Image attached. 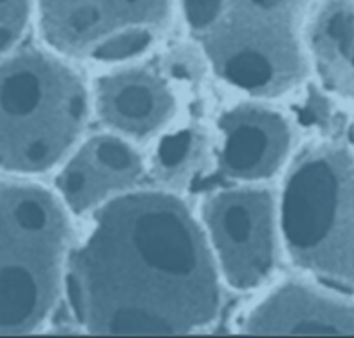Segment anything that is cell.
Returning <instances> with one entry per match:
<instances>
[{"label":"cell","instance_id":"obj_1","mask_svg":"<svg viewBox=\"0 0 354 338\" xmlns=\"http://www.w3.org/2000/svg\"><path fill=\"white\" fill-rule=\"evenodd\" d=\"M221 277L205 230L165 192L103 203L71 251L67 296L91 335H188L221 308Z\"/></svg>","mask_w":354,"mask_h":338},{"label":"cell","instance_id":"obj_2","mask_svg":"<svg viewBox=\"0 0 354 338\" xmlns=\"http://www.w3.org/2000/svg\"><path fill=\"white\" fill-rule=\"evenodd\" d=\"M313 0H179L212 71L252 96L289 93L306 78L302 29Z\"/></svg>","mask_w":354,"mask_h":338},{"label":"cell","instance_id":"obj_3","mask_svg":"<svg viewBox=\"0 0 354 338\" xmlns=\"http://www.w3.org/2000/svg\"><path fill=\"white\" fill-rule=\"evenodd\" d=\"M66 206L28 181L0 179V335L42 328L66 284Z\"/></svg>","mask_w":354,"mask_h":338},{"label":"cell","instance_id":"obj_4","mask_svg":"<svg viewBox=\"0 0 354 338\" xmlns=\"http://www.w3.org/2000/svg\"><path fill=\"white\" fill-rule=\"evenodd\" d=\"M87 112L82 80L56 56L35 49L2 56L0 170H51L76 145Z\"/></svg>","mask_w":354,"mask_h":338},{"label":"cell","instance_id":"obj_5","mask_svg":"<svg viewBox=\"0 0 354 338\" xmlns=\"http://www.w3.org/2000/svg\"><path fill=\"white\" fill-rule=\"evenodd\" d=\"M279 235L299 268L327 287L354 293V154L318 145L286 177Z\"/></svg>","mask_w":354,"mask_h":338},{"label":"cell","instance_id":"obj_6","mask_svg":"<svg viewBox=\"0 0 354 338\" xmlns=\"http://www.w3.org/2000/svg\"><path fill=\"white\" fill-rule=\"evenodd\" d=\"M176 0H33L38 28L55 51L120 62L145 53Z\"/></svg>","mask_w":354,"mask_h":338},{"label":"cell","instance_id":"obj_7","mask_svg":"<svg viewBox=\"0 0 354 338\" xmlns=\"http://www.w3.org/2000/svg\"><path fill=\"white\" fill-rule=\"evenodd\" d=\"M205 237L219 277L235 290H252L270 278L277 263L279 215L264 188H228L206 201Z\"/></svg>","mask_w":354,"mask_h":338},{"label":"cell","instance_id":"obj_8","mask_svg":"<svg viewBox=\"0 0 354 338\" xmlns=\"http://www.w3.org/2000/svg\"><path fill=\"white\" fill-rule=\"evenodd\" d=\"M248 335H354V293L286 284L241 324Z\"/></svg>","mask_w":354,"mask_h":338},{"label":"cell","instance_id":"obj_9","mask_svg":"<svg viewBox=\"0 0 354 338\" xmlns=\"http://www.w3.org/2000/svg\"><path fill=\"white\" fill-rule=\"evenodd\" d=\"M141 174L140 154L125 139L96 136L71 156L56 179V186L67 208L85 213L131 192Z\"/></svg>","mask_w":354,"mask_h":338},{"label":"cell","instance_id":"obj_10","mask_svg":"<svg viewBox=\"0 0 354 338\" xmlns=\"http://www.w3.org/2000/svg\"><path fill=\"white\" fill-rule=\"evenodd\" d=\"M221 170L246 183L275 176L291 150V127L266 107L232 109L221 120Z\"/></svg>","mask_w":354,"mask_h":338},{"label":"cell","instance_id":"obj_11","mask_svg":"<svg viewBox=\"0 0 354 338\" xmlns=\"http://www.w3.org/2000/svg\"><path fill=\"white\" fill-rule=\"evenodd\" d=\"M94 105L100 120L116 134L149 138L176 114V96L152 71L125 69L107 74L96 85Z\"/></svg>","mask_w":354,"mask_h":338},{"label":"cell","instance_id":"obj_12","mask_svg":"<svg viewBox=\"0 0 354 338\" xmlns=\"http://www.w3.org/2000/svg\"><path fill=\"white\" fill-rule=\"evenodd\" d=\"M318 44L354 91V0H335L322 17Z\"/></svg>","mask_w":354,"mask_h":338},{"label":"cell","instance_id":"obj_13","mask_svg":"<svg viewBox=\"0 0 354 338\" xmlns=\"http://www.w3.org/2000/svg\"><path fill=\"white\" fill-rule=\"evenodd\" d=\"M33 15V0H0V58L15 49Z\"/></svg>","mask_w":354,"mask_h":338}]
</instances>
